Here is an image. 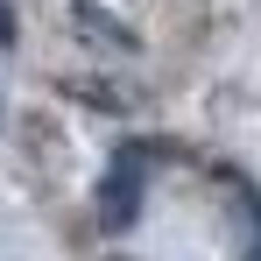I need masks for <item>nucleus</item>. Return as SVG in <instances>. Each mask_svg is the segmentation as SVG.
I'll return each mask as SVG.
<instances>
[{"label":"nucleus","instance_id":"obj_1","mask_svg":"<svg viewBox=\"0 0 261 261\" xmlns=\"http://www.w3.org/2000/svg\"><path fill=\"white\" fill-rule=\"evenodd\" d=\"M141 170H148V148H134V155H127V170H113V176H106V219H134Z\"/></svg>","mask_w":261,"mask_h":261},{"label":"nucleus","instance_id":"obj_2","mask_svg":"<svg viewBox=\"0 0 261 261\" xmlns=\"http://www.w3.org/2000/svg\"><path fill=\"white\" fill-rule=\"evenodd\" d=\"M14 43V7H7V0H0V49Z\"/></svg>","mask_w":261,"mask_h":261}]
</instances>
